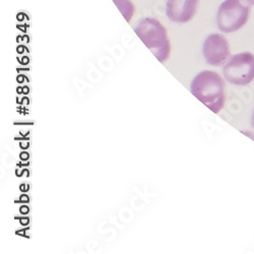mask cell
I'll list each match as a JSON object with an SVG mask.
<instances>
[{"label":"cell","mask_w":254,"mask_h":254,"mask_svg":"<svg viewBox=\"0 0 254 254\" xmlns=\"http://www.w3.org/2000/svg\"><path fill=\"white\" fill-rule=\"evenodd\" d=\"M192 95L214 113H219L225 105V82L219 73L210 70L199 72L190 87Z\"/></svg>","instance_id":"6da1fadb"},{"label":"cell","mask_w":254,"mask_h":254,"mask_svg":"<svg viewBox=\"0 0 254 254\" xmlns=\"http://www.w3.org/2000/svg\"><path fill=\"white\" fill-rule=\"evenodd\" d=\"M134 33L160 62H165L170 56V40L166 28L158 19L153 17L140 19L134 27Z\"/></svg>","instance_id":"7a4b0ae2"},{"label":"cell","mask_w":254,"mask_h":254,"mask_svg":"<svg viewBox=\"0 0 254 254\" xmlns=\"http://www.w3.org/2000/svg\"><path fill=\"white\" fill-rule=\"evenodd\" d=\"M250 12L249 4H244L243 0H225L217 13L219 30L227 34L240 30L248 22Z\"/></svg>","instance_id":"3957f363"},{"label":"cell","mask_w":254,"mask_h":254,"mask_svg":"<svg viewBox=\"0 0 254 254\" xmlns=\"http://www.w3.org/2000/svg\"><path fill=\"white\" fill-rule=\"evenodd\" d=\"M225 78L236 86H247L254 79V55L242 52L233 55L223 69Z\"/></svg>","instance_id":"277c9868"},{"label":"cell","mask_w":254,"mask_h":254,"mask_svg":"<svg viewBox=\"0 0 254 254\" xmlns=\"http://www.w3.org/2000/svg\"><path fill=\"white\" fill-rule=\"evenodd\" d=\"M203 57L207 64L221 66L230 57V47L228 40L221 34H211L203 42Z\"/></svg>","instance_id":"5b68a950"},{"label":"cell","mask_w":254,"mask_h":254,"mask_svg":"<svg viewBox=\"0 0 254 254\" xmlns=\"http://www.w3.org/2000/svg\"><path fill=\"white\" fill-rule=\"evenodd\" d=\"M199 0H168L166 14L173 23L186 24L196 13Z\"/></svg>","instance_id":"8992f818"},{"label":"cell","mask_w":254,"mask_h":254,"mask_svg":"<svg viewBox=\"0 0 254 254\" xmlns=\"http://www.w3.org/2000/svg\"><path fill=\"white\" fill-rule=\"evenodd\" d=\"M113 1L118 7V9L121 11V13L123 14L124 18L129 23L134 12L133 3L130 1V0H113Z\"/></svg>","instance_id":"52a82bcc"},{"label":"cell","mask_w":254,"mask_h":254,"mask_svg":"<svg viewBox=\"0 0 254 254\" xmlns=\"http://www.w3.org/2000/svg\"><path fill=\"white\" fill-rule=\"evenodd\" d=\"M20 199L24 200L23 202H28V201H29V197H28L27 195H23L22 197H20Z\"/></svg>","instance_id":"ba28073f"},{"label":"cell","mask_w":254,"mask_h":254,"mask_svg":"<svg viewBox=\"0 0 254 254\" xmlns=\"http://www.w3.org/2000/svg\"><path fill=\"white\" fill-rule=\"evenodd\" d=\"M29 211V208L28 207H22V213L23 214H27Z\"/></svg>","instance_id":"9c48e42d"},{"label":"cell","mask_w":254,"mask_h":254,"mask_svg":"<svg viewBox=\"0 0 254 254\" xmlns=\"http://www.w3.org/2000/svg\"><path fill=\"white\" fill-rule=\"evenodd\" d=\"M249 5H254V0H245Z\"/></svg>","instance_id":"30bf717a"},{"label":"cell","mask_w":254,"mask_h":254,"mask_svg":"<svg viewBox=\"0 0 254 254\" xmlns=\"http://www.w3.org/2000/svg\"><path fill=\"white\" fill-rule=\"evenodd\" d=\"M251 124H252V127L254 128V111H253V114H252V119H251Z\"/></svg>","instance_id":"8fae6325"},{"label":"cell","mask_w":254,"mask_h":254,"mask_svg":"<svg viewBox=\"0 0 254 254\" xmlns=\"http://www.w3.org/2000/svg\"><path fill=\"white\" fill-rule=\"evenodd\" d=\"M22 158H28V155L24 154V155H22Z\"/></svg>","instance_id":"7c38bea8"}]
</instances>
